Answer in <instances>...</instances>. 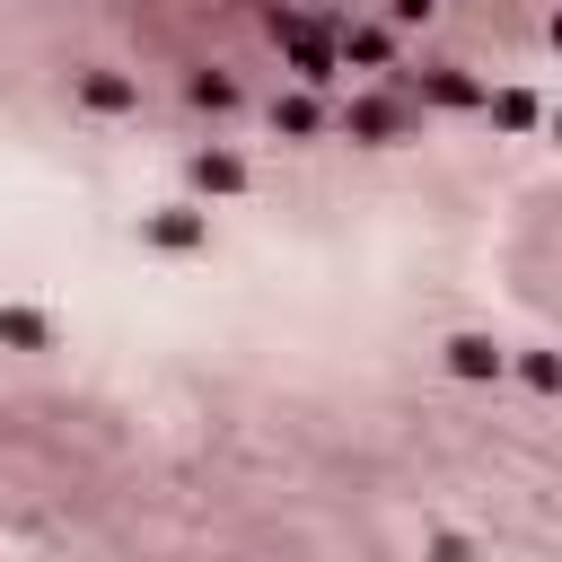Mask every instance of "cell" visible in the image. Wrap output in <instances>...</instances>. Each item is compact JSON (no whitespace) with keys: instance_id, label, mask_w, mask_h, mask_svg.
<instances>
[{"instance_id":"ba28073f","label":"cell","mask_w":562,"mask_h":562,"mask_svg":"<svg viewBox=\"0 0 562 562\" xmlns=\"http://www.w3.org/2000/svg\"><path fill=\"white\" fill-rule=\"evenodd\" d=\"M430 562H474V553H465L457 536H439V544H430Z\"/></svg>"},{"instance_id":"6da1fadb","label":"cell","mask_w":562,"mask_h":562,"mask_svg":"<svg viewBox=\"0 0 562 562\" xmlns=\"http://www.w3.org/2000/svg\"><path fill=\"white\" fill-rule=\"evenodd\" d=\"M342 123H351V132H360V140H395V132H404V123H413V114H404V105H395V97H360V105H351V114H342Z\"/></svg>"},{"instance_id":"8992f818","label":"cell","mask_w":562,"mask_h":562,"mask_svg":"<svg viewBox=\"0 0 562 562\" xmlns=\"http://www.w3.org/2000/svg\"><path fill=\"white\" fill-rule=\"evenodd\" d=\"M149 237H158V246H202V220H184V211H176V220H158Z\"/></svg>"},{"instance_id":"5b68a950","label":"cell","mask_w":562,"mask_h":562,"mask_svg":"<svg viewBox=\"0 0 562 562\" xmlns=\"http://www.w3.org/2000/svg\"><path fill=\"white\" fill-rule=\"evenodd\" d=\"M88 105H97V114H123L132 88H123V79H88Z\"/></svg>"},{"instance_id":"7a4b0ae2","label":"cell","mask_w":562,"mask_h":562,"mask_svg":"<svg viewBox=\"0 0 562 562\" xmlns=\"http://www.w3.org/2000/svg\"><path fill=\"white\" fill-rule=\"evenodd\" d=\"M448 369H457V378H501V342H492V334H457V342H448Z\"/></svg>"},{"instance_id":"52a82bcc","label":"cell","mask_w":562,"mask_h":562,"mask_svg":"<svg viewBox=\"0 0 562 562\" xmlns=\"http://www.w3.org/2000/svg\"><path fill=\"white\" fill-rule=\"evenodd\" d=\"M272 123H290V132H316V105H307V97H290V105H272Z\"/></svg>"},{"instance_id":"3957f363","label":"cell","mask_w":562,"mask_h":562,"mask_svg":"<svg viewBox=\"0 0 562 562\" xmlns=\"http://www.w3.org/2000/svg\"><path fill=\"white\" fill-rule=\"evenodd\" d=\"M193 184H211V193H237V184H246V167H237L228 149H202V158H193Z\"/></svg>"},{"instance_id":"277c9868","label":"cell","mask_w":562,"mask_h":562,"mask_svg":"<svg viewBox=\"0 0 562 562\" xmlns=\"http://www.w3.org/2000/svg\"><path fill=\"white\" fill-rule=\"evenodd\" d=\"M0 342H26V351H44V342H53V325H44L35 307H9V316H0Z\"/></svg>"}]
</instances>
